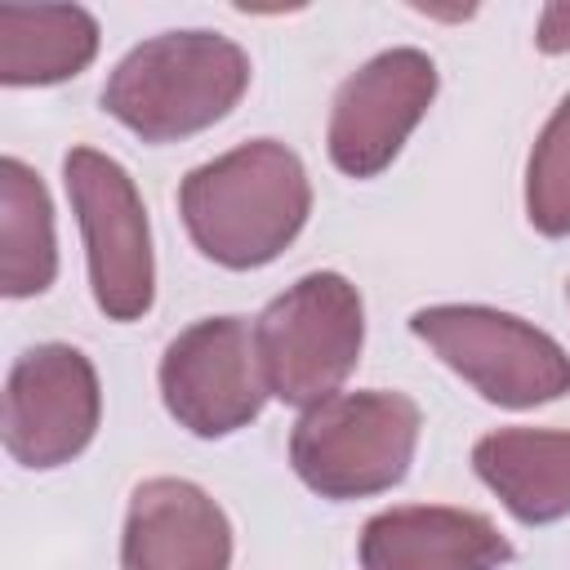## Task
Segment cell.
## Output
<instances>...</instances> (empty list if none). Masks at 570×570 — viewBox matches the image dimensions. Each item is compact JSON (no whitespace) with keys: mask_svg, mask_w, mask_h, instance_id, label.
Wrapping results in <instances>:
<instances>
[{"mask_svg":"<svg viewBox=\"0 0 570 570\" xmlns=\"http://www.w3.org/2000/svg\"><path fill=\"white\" fill-rule=\"evenodd\" d=\"M178 214L191 245L232 272L267 267L312 214V178L276 138L240 142L178 183Z\"/></svg>","mask_w":570,"mask_h":570,"instance_id":"obj_1","label":"cell"},{"mask_svg":"<svg viewBox=\"0 0 570 570\" xmlns=\"http://www.w3.org/2000/svg\"><path fill=\"white\" fill-rule=\"evenodd\" d=\"M249 89V53L218 31H160L134 45L102 85V111L142 142L218 125Z\"/></svg>","mask_w":570,"mask_h":570,"instance_id":"obj_2","label":"cell"},{"mask_svg":"<svg viewBox=\"0 0 570 570\" xmlns=\"http://www.w3.org/2000/svg\"><path fill=\"white\" fill-rule=\"evenodd\" d=\"M419 428L423 414L405 392H334L298 414L289 432V463L321 499H370L405 481L419 450Z\"/></svg>","mask_w":570,"mask_h":570,"instance_id":"obj_3","label":"cell"},{"mask_svg":"<svg viewBox=\"0 0 570 570\" xmlns=\"http://www.w3.org/2000/svg\"><path fill=\"white\" fill-rule=\"evenodd\" d=\"M254 343L267 392L285 405L312 410L330 401L361 361V289L338 272H307L263 307L254 321Z\"/></svg>","mask_w":570,"mask_h":570,"instance_id":"obj_4","label":"cell"},{"mask_svg":"<svg viewBox=\"0 0 570 570\" xmlns=\"http://www.w3.org/2000/svg\"><path fill=\"white\" fill-rule=\"evenodd\" d=\"M410 330L490 405L534 410L570 392L566 347L512 312L485 303H432L410 316Z\"/></svg>","mask_w":570,"mask_h":570,"instance_id":"obj_5","label":"cell"},{"mask_svg":"<svg viewBox=\"0 0 570 570\" xmlns=\"http://www.w3.org/2000/svg\"><path fill=\"white\" fill-rule=\"evenodd\" d=\"M62 183L85 236L89 289L107 321H138L156 303V254L151 223L138 183L120 160L94 147L62 156Z\"/></svg>","mask_w":570,"mask_h":570,"instance_id":"obj_6","label":"cell"},{"mask_svg":"<svg viewBox=\"0 0 570 570\" xmlns=\"http://www.w3.org/2000/svg\"><path fill=\"white\" fill-rule=\"evenodd\" d=\"M156 379L178 428L205 441L249 428L272 396L245 316H205L174 334Z\"/></svg>","mask_w":570,"mask_h":570,"instance_id":"obj_7","label":"cell"},{"mask_svg":"<svg viewBox=\"0 0 570 570\" xmlns=\"http://www.w3.org/2000/svg\"><path fill=\"white\" fill-rule=\"evenodd\" d=\"M102 387L94 361L71 343L27 347L4 383V450L31 472L71 463L98 432Z\"/></svg>","mask_w":570,"mask_h":570,"instance_id":"obj_8","label":"cell"},{"mask_svg":"<svg viewBox=\"0 0 570 570\" xmlns=\"http://www.w3.org/2000/svg\"><path fill=\"white\" fill-rule=\"evenodd\" d=\"M436 62L423 49H383L352 71L330 107L325 151L347 178H379L436 98Z\"/></svg>","mask_w":570,"mask_h":570,"instance_id":"obj_9","label":"cell"},{"mask_svg":"<svg viewBox=\"0 0 570 570\" xmlns=\"http://www.w3.org/2000/svg\"><path fill=\"white\" fill-rule=\"evenodd\" d=\"M232 521L183 476H151L129 494L120 570H227Z\"/></svg>","mask_w":570,"mask_h":570,"instance_id":"obj_10","label":"cell"},{"mask_svg":"<svg viewBox=\"0 0 570 570\" xmlns=\"http://www.w3.org/2000/svg\"><path fill=\"white\" fill-rule=\"evenodd\" d=\"M356 557L361 570H499L512 543L481 512L405 503L365 521Z\"/></svg>","mask_w":570,"mask_h":570,"instance_id":"obj_11","label":"cell"},{"mask_svg":"<svg viewBox=\"0 0 570 570\" xmlns=\"http://www.w3.org/2000/svg\"><path fill=\"white\" fill-rule=\"evenodd\" d=\"M476 476L521 525H552L570 517V432L499 428L472 445Z\"/></svg>","mask_w":570,"mask_h":570,"instance_id":"obj_12","label":"cell"},{"mask_svg":"<svg viewBox=\"0 0 570 570\" xmlns=\"http://www.w3.org/2000/svg\"><path fill=\"white\" fill-rule=\"evenodd\" d=\"M98 53V18L80 4H0V85H58Z\"/></svg>","mask_w":570,"mask_h":570,"instance_id":"obj_13","label":"cell"},{"mask_svg":"<svg viewBox=\"0 0 570 570\" xmlns=\"http://www.w3.org/2000/svg\"><path fill=\"white\" fill-rule=\"evenodd\" d=\"M58 276V236L53 205L40 174L4 156L0 160V294L36 298Z\"/></svg>","mask_w":570,"mask_h":570,"instance_id":"obj_14","label":"cell"},{"mask_svg":"<svg viewBox=\"0 0 570 570\" xmlns=\"http://www.w3.org/2000/svg\"><path fill=\"white\" fill-rule=\"evenodd\" d=\"M525 218L539 236H570V94L548 116L525 160Z\"/></svg>","mask_w":570,"mask_h":570,"instance_id":"obj_15","label":"cell"},{"mask_svg":"<svg viewBox=\"0 0 570 570\" xmlns=\"http://www.w3.org/2000/svg\"><path fill=\"white\" fill-rule=\"evenodd\" d=\"M534 45H539L543 53H570V0L543 4V13H539V31H534Z\"/></svg>","mask_w":570,"mask_h":570,"instance_id":"obj_16","label":"cell"},{"mask_svg":"<svg viewBox=\"0 0 570 570\" xmlns=\"http://www.w3.org/2000/svg\"><path fill=\"white\" fill-rule=\"evenodd\" d=\"M419 13H428V18H450V22H459V18H472L476 9H432V4H419Z\"/></svg>","mask_w":570,"mask_h":570,"instance_id":"obj_17","label":"cell"},{"mask_svg":"<svg viewBox=\"0 0 570 570\" xmlns=\"http://www.w3.org/2000/svg\"><path fill=\"white\" fill-rule=\"evenodd\" d=\"M566 303H570V281H566Z\"/></svg>","mask_w":570,"mask_h":570,"instance_id":"obj_18","label":"cell"}]
</instances>
